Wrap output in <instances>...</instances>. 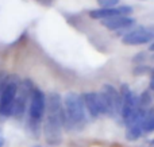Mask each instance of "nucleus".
<instances>
[{"instance_id":"1","label":"nucleus","mask_w":154,"mask_h":147,"mask_svg":"<svg viewBox=\"0 0 154 147\" xmlns=\"http://www.w3.org/2000/svg\"><path fill=\"white\" fill-rule=\"evenodd\" d=\"M64 99L57 92H50L46 96V113L43 119V136L50 146H58L62 140L61 112Z\"/></svg>"},{"instance_id":"2","label":"nucleus","mask_w":154,"mask_h":147,"mask_svg":"<svg viewBox=\"0 0 154 147\" xmlns=\"http://www.w3.org/2000/svg\"><path fill=\"white\" fill-rule=\"evenodd\" d=\"M64 108L69 122V131H80L88 123V113L85 111L81 94L68 92L64 96Z\"/></svg>"},{"instance_id":"3","label":"nucleus","mask_w":154,"mask_h":147,"mask_svg":"<svg viewBox=\"0 0 154 147\" xmlns=\"http://www.w3.org/2000/svg\"><path fill=\"white\" fill-rule=\"evenodd\" d=\"M46 113V94L42 89L35 88L30 99L29 111H27V128L30 134L38 136L41 132L42 120Z\"/></svg>"},{"instance_id":"4","label":"nucleus","mask_w":154,"mask_h":147,"mask_svg":"<svg viewBox=\"0 0 154 147\" xmlns=\"http://www.w3.org/2000/svg\"><path fill=\"white\" fill-rule=\"evenodd\" d=\"M32 82L29 78H24L19 82L18 86V94H16V100H15V105H14V111H12V118L16 119L18 122H22L26 116L27 111H29V104H30V99H31L32 91H34Z\"/></svg>"},{"instance_id":"5","label":"nucleus","mask_w":154,"mask_h":147,"mask_svg":"<svg viewBox=\"0 0 154 147\" xmlns=\"http://www.w3.org/2000/svg\"><path fill=\"white\" fill-rule=\"evenodd\" d=\"M122 34V42L125 45H146L154 42V24L152 26H134L127 30L119 31Z\"/></svg>"},{"instance_id":"6","label":"nucleus","mask_w":154,"mask_h":147,"mask_svg":"<svg viewBox=\"0 0 154 147\" xmlns=\"http://www.w3.org/2000/svg\"><path fill=\"white\" fill-rule=\"evenodd\" d=\"M19 82H20V80L12 77V76L8 78L7 85H5L4 91L0 96V118L2 119H7L10 116H12Z\"/></svg>"},{"instance_id":"7","label":"nucleus","mask_w":154,"mask_h":147,"mask_svg":"<svg viewBox=\"0 0 154 147\" xmlns=\"http://www.w3.org/2000/svg\"><path fill=\"white\" fill-rule=\"evenodd\" d=\"M133 14V7L130 5H118L115 8H97V10L89 11V16L92 19H99V20H106L115 16H130Z\"/></svg>"},{"instance_id":"8","label":"nucleus","mask_w":154,"mask_h":147,"mask_svg":"<svg viewBox=\"0 0 154 147\" xmlns=\"http://www.w3.org/2000/svg\"><path fill=\"white\" fill-rule=\"evenodd\" d=\"M81 99L84 103L85 111L91 119H97L99 116L103 115L99 92H85L81 94Z\"/></svg>"},{"instance_id":"9","label":"nucleus","mask_w":154,"mask_h":147,"mask_svg":"<svg viewBox=\"0 0 154 147\" xmlns=\"http://www.w3.org/2000/svg\"><path fill=\"white\" fill-rule=\"evenodd\" d=\"M101 91L108 97L109 104L112 107V112H114V118H120L122 108H123V99H122V94H120L119 89H116L115 86L109 85V84H106V85H103Z\"/></svg>"},{"instance_id":"10","label":"nucleus","mask_w":154,"mask_h":147,"mask_svg":"<svg viewBox=\"0 0 154 147\" xmlns=\"http://www.w3.org/2000/svg\"><path fill=\"white\" fill-rule=\"evenodd\" d=\"M106 28L111 30V31H123V30H127L130 27L135 26V19L131 18V16H115V18H109L106 20H101Z\"/></svg>"},{"instance_id":"11","label":"nucleus","mask_w":154,"mask_h":147,"mask_svg":"<svg viewBox=\"0 0 154 147\" xmlns=\"http://www.w3.org/2000/svg\"><path fill=\"white\" fill-rule=\"evenodd\" d=\"M141 123L142 122H137V123H133L126 127V139L130 140V142H134V140H138L142 136L143 131H142Z\"/></svg>"},{"instance_id":"12","label":"nucleus","mask_w":154,"mask_h":147,"mask_svg":"<svg viewBox=\"0 0 154 147\" xmlns=\"http://www.w3.org/2000/svg\"><path fill=\"white\" fill-rule=\"evenodd\" d=\"M142 131L145 134H150L154 131V110H147L145 116L142 118Z\"/></svg>"},{"instance_id":"13","label":"nucleus","mask_w":154,"mask_h":147,"mask_svg":"<svg viewBox=\"0 0 154 147\" xmlns=\"http://www.w3.org/2000/svg\"><path fill=\"white\" fill-rule=\"evenodd\" d=\"M152 101H153V97H152V93H150V91L143 92V93L139 96V107H141L142 110H149Z\"/></svg>"},{"instance_id":"14","label":"nucleus","mask_w":154,"mask_h":147,"mask_svg":"<svg viewBox=\"0 0 154 147\" xmlns=\"http://www.w3.org/2000/svg\"><path fill=\"white\" fill-rule=\"evenodd\" d=\"M100 8H115L119 5L120 0H97Z\"/></svg>"},{"instance_id":"15","label":"nucleus","mask_w":154,"mask_h":147,"mask_svg":"<svg viewBox=\"0 0 154 147\" xmlns=\"http://www.w3.org/2000/svg\"><path fill=\"white\" fill-rule=\"evenodd\" d=\"M150 72H152V68L150 66H143V65L137 66L135 69H134V73H135V74H146V73H150Z\"/></svg>"},{"instance_id":"16","label":"nucleus","mask_w":154,"mask_h":147,"mask_svg":"<svg viewBox=\"0 0 154 147\" xmlns=\"http://www.w3.org/2000/svg\"><path fill=\"white\" fill-rule=\"evenodd\" d=\"M145 59H146V53H138L133 58V62H135V64H139V62H143Z\"/></svg>"},{"instance_id":"17","label":"nucleus","mask_w":154,"mask_h":147,"mask_svg":"<svg viewBox=\"0 0 154 147\" xmlns=\"http://www.w3.org/2000/svg\"><path fill=\"white\" fill-rule=\"evenodd\" d=\"M149 89L152 92H154V74L152 76V78H150V84H149Z\"/></svg>"},{"instance_id":"18","label":"nucleus","mask_w":154,"mask_h":147,"mask_svg":"<svg viewBox=\"0 0 154 147\" xmlns=\"http://www.w3.org/2000/svg\"><path fill=\"white\" fill-rule=\"evenodd\" d=\"M3 146H4V138L0 136V147H3Z\"/></svg>"},{"instance_id":"19","label":"nucleus","mask_w":154,"mask_h":147,"mask_svg":"<svg viewBox=\"0 0 154 147\" xmlns=\"http://www.w3.org/2000/svg\"><path fill=\"white\" fill-rule=\"evenodd\" d=\"M149 50H150V51H154V42H152V45H150Z\"/></svg>"},{"instance_id":"20","label":"nucleus","mask_w":154,"mask_h":147,"mask_svg":"<svg viewBox=\"0 0 154 147\" xmlns=\"http://www.w3.org/2000/svg\"><path fill=\"white\" fill-rule=\"evenodd\" d=\"M150 147H154V139L152 140V142H150Z\"/></svg>"},{"instance_id":"21","label":"nucleus","mask_w":154,"mask_h":147,"mask_svg":"<svg viewBox=\"0 0 154 147\" xmlns=\"http://www.w3.org/2000/svg\"><path fill=\"white\" fill-rule=\"evenodd\" d=\"M153 59H154V58H153Z\"/></svg>"}]
</instances>
